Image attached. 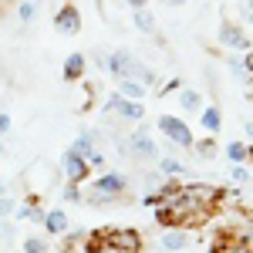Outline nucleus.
I'll return each instance as SVG.
<instances>
[{"mask_svg": "<svg viewBox=\"0 0 253 253\" xmlns=\"http://www.w3.org/2000/svg\"><path fill=\"white\" fill-rule=\"evenodd\" d=\"M105 68H108L118 81H138L142 88L156 84V71H149V68H145L138 58H132L128 51H115L112 58L105 61Z\"/></svg>", "mask_w": 253, "mask_h": 253, "instance_id": "nucleus-1", "label": "nucleus"}, {"mask_svg": "<svg viewBox=\"0 0 253 253\" xmlns=\"http://www.w3.org/2000/svg\"><path fill=\"white\" fill-rule=\"evenodd\" d=\"M122 152L138 159V162H152V159L159 156V145L152 142L149 132H135V135H128L125 142H122Z\"/></svg>", "mask_w": 253, "mask_h": 253, "instance_id": "nucleus-2", "label": "nucleus"}, {"mask_svg": "<svg viewBox=\"0 0 253 253\" xmlns=\"http://www.w3.org/2000/svg\"><path fill=\"white\" fill-rule=\"evenodd\" d=\"M159 132L169 135V142H175L179 149H193V145H196L189 125H186L182 118H175V115H162V118H159Z\"/></svg>", "mask_w": 253, "mask_h": 253, "instance_id": "nucleus-3", "label": "nucleus"}, {"mask_svg": "<svg viewBox=\"0 0 253 253\" xmlns=\"http://www.w3.org/2000/svg\"><path fill=\"white\" fill-rule=\"evenodd\" d=\"M95 243H105V247L122 250V253H135L138 247H142L138 233H132V230H112V233H101V236H95Z\"/></svg>", "mask_w": 253, "mask_h": 253, "instance_id": "nucleus-4", "label": "nucleus"}, {"mask_svg": "<svg viewBox=\"0 0 253 253\" xmlns=\"http://www.w3.org/2000/svg\"><path fill=\"white\" fill-rule=\"evenodd\" d=\"M54 27H58L61 34H78L81 31V14L75 3H64L58 10V17H54Z\"/></svg>", "mask_w": 253, "mask_h": 253, "instance_id": "nucleus-5", "label": "nucleus"}, {"mask_svg": "<svg viewBox=\"0 0 253 253\" xmlns=\"http://www.w3.org/2000/svg\"><path fill=\"white\" fill-rule=\"evenodd\" d=\"M61 162H64V172H68V179H71V182H81V179L88 175V169H91V166H88V159L78 156L75 149H68Z\"/></svg>", "mask_w": 253, "mask_h": 253, "instance_id": "nucleus-6", "label": "nucleus"}, {"mask_svg": "<svg viewBox=\"0 0 253 253\" xmlns=\"http://www.w3.org/2000/svg\"><path fill=\"white\" fill-rule=\"evenodd\" d=\"M108 112H118V115L132 118V122H138V118L145 115L142 101H128V98H122V95H112V98H108Z\"/></svg>", "mask_w": 253, "mask_h": 253, "instance_id": "nucleus-7", "label": "nucleus"}, {"mask_svg": "<svg viewBox=\"0 0 253 253\" xmlns=\"http://www.w3.org/2000/svg\"><path fill=\"white\" fill-rule=\"evenodd\" d=\"M219 41H223L226 47H236V51H247V47H250L247 34H243L236 24H230V20H223V24H219Z\"/></svg>", "mask_w": 253, "mask_h": 253, "instance_id": "nucleus-8", "label": "nucleus"}, {"mask_svg": "<svg viewBox=\"0 0 253 253\" xmlns=\"http://www.w3.org/2000/svg\"><path fill=\"white\" fill-rule=\"evenodd\" d=\"M95 193H101V199H105V196H118V193H125V179H122V175H115V172L98 175Z\"/></svg>", "mask_w": 253, "mask_h": 253, "instance_id": "nucleus-9", "label": "nucleus"}, {"mask_svg": "<svg viewBox=\"0 0 253 253\" xmlns=\"http://www.w3.org/2000/svg\"><path fill=\"white\" fill-rule=\"evenodd\" d=\"M81 75H84V54H71V58L64 61V78L78 81Z\"/></svg>", "mask_w": 253, "mask_h": 253, "instance_id": "nucleus-10", "label": "nucleus"}, {"mask_svg": "<svg viewBox=\"0 0 253 253\" xmlns=\"http://www.w3.org/2000/svg\"><path fill=\"white\" fill-rule=\"evenodd\" d=\"M118 95L128 98V101H142V98H145V88H142L138 81H118Z\"/></svg>", "mask_w": 253, "mask_h": 253, "instance_id": "nucleus-11", "label": "nucleus"}, {"mask_svg": "<svg viewBox=\"0 0 253 253\" xmlns=\"http://www.w3.org/2000/svg\"><path fill=\"white\" fill-rule=\"evenodd\" d=\"M219 125H223L219 108H216V105H206V108H203V128H206V132H219Z\"/></svg>", "mask_w": 253, "mask_h": 253, "instance_id": "nucleus-12", "label": "nucleus"}, {"mask_svg": "<svg viewBox=\"0 0 253 253\" xmlns=\"http://www.w3.org/2000/svg\"><path fill=\"white\" fill-rule=\"evenodd\" d=\"M179 105H182L186 112H199V108H203V98H199V91H193V88H182V91H179Z\"/></svg>", "mask_w": 253, "mask_h": 253, "instance_id": "nucleus-13", "label": "nucleus"}, {"mask_svg": "<svg viewBox=\"0 0 253 253\" xmlns=\"http://www.w3.org/2000/svg\"><path fill=\"white\" fill-rule=\"evenodd\" d=\"M44 226H47L51 233H64V230H68V216L61 213V210H51V213L44 216Z\"/></svg>", "mask_w": 253, "mask_h": 253, "instance_id": "nucleus-14", "label": "nucleus"}, {"mask_svg": "<svg viewBox=\"0 0 253 253\" xmlns=\"http://www.w3.org/2000/svg\"><path fill=\"white\" fill-rule=\"evenodd\" d=\"M186 243H189V236L182 233V230H169V233L162 236V247H166V250H182Z\"/></svg>", "mask_w": 253, "mask_h": 253, "instance_id": "nucleus-15", "label": "nucleus"}, {"mask_svg": "<svg viewBox=\"0 0 253 253\" xmlns=\"http://www.w3.org/2000/svg\"><path fill=\"white\" fill-rule=\"evenodd\" d=\"M135 27L145 31V34H152V31H156V17H152L149 10H135Z\"/></svg>", "mask_w": 253, "mask_h": 253, "instance_id": "nucleus-16", "label": "nucleus"}, {"mask_svg": "<svg viewBox=\"0 0 253 253\" xmlns=\"http://www.w3.org/2000/svg\"><path fill=\"white\" fill-rule=\"evenodd\" d=\"M226 156L233 159V162H247V159H250V149H247L243 142H230V149H226Z\"/></svg>", "mask_w": 253, "mask_h": 253, "instance_id": "nucleus-17", "label": "nucleus"}, {"mask_svg": "<svg viewBox=\"0 0 253 253\" xmlns=\"http://www.w3.org/2000/svg\"><path fill=\"white\" fill-rule=\"evenodd\" d=\"M17 14H20V20H34V14H38V3H34V0H24Z\"/></svg>", "mask_w": 253, "mask_h": 253, "instance_id": "nucleus-18", "label": "nucleus"}, {"mask_svg": "<svg viewBox=\"0 0 253 253\" xmlns=\"http://www.w3.org/2000/svg\"><path fill=\"white\" fill-rule=\"evenodd\" d=\"M159 166H162V175H179V172H182V166H179L175 159H162Z\"/></svg>", "mask_w": 253, "mask_h": 253, "instance_id": "nucleus-19", "label": "nucleus"}, {"mask_svg": "<svg viewBox=\"0 0 253 253\" xmlns=\"http://www.w3.org/2000/svg\"><path fill=\"white\" fill-rule=\"evenodd\" d=\"M20 216H27V219H34V223H44V213H38L34 206H24V210H17Z\"/></svg>", "mask_w": 253, "mask_h": 253, "instance_id": "nucleus-20", "label": "nucleus"}, {"mask_svg": "<svg viewBox=\"0 0 253 253\" xmlns=\"http://www.w3.org/2000/svg\"><path fill=\"white\" fill-rule=\"evenodd\" d=\"M24 250H27V253H44V240H38V236H34V240H27V243H24Z\"/></svg>", "mask_w": 253, "mask_h": 253, "instance_id": "nucleus-21", "label": "nucleus"}, {"mask_svg": "<svg viewBox=\"0 0 253 253\" xmlns=\"http://www.w3.org/2000/svg\"><path fill=\"white\" fill-rule=\"evenodd\" d=\"M14 210H17V206H14V199H7V196H0V216H10Z\"/></svg>", "mask_w": 253, "mask_h": 253, "instance_id": "nucleus-22", "label": "nucleus"}, {"mask_svg": "<svg viewBox=\"0 0 253 253\" xmlns=\"http://www.w3.org/2000/svg\"><path fill=\"white\" fill-rule=\"evenodd\" d=\"M196 149H199V156H213V152H216V145L210 142V138H206V142H199Z\"/></svg>", "mask_w": 253, "mask_h": 253, "instance_id": "nucleus-23", "label": "nucleus"}, {"mask_svg": "<svg viewBox=\"0 0 253 253\" xmlns=\"http://www.w3.org/2000/svg\"><path fill=\"white\" fill-rule=\"evenodd\" d=\"M64 199H71V203H78V199H81V193H78V189H75V182L68 186V193H64Z\"/></svg>", "mask_w": 253, "mask_h": 253, "instance_id": "nucleus-24", "label": "nucleus"}, {"mask_svg": "<svg viewBox=\"0 0 253 253\" xmlns=\"http://www.w3.org/2000/svg\"><path fill=\"white\" fill-rule=\"evenodd\" d=\"M233 179H236V182H243V179H247V169H240V166H236V169H233Z\"/></svg>", "mask_w": 253, "mask_h": 253, "instance_id": "nucleus-25", "label": "nucleus"}, {"mask_svg": "<svg viewBox=\"0 0 253 253\" xmlns=\"http://www.w3.org/2000/svg\"><path fill=\"white\" fill-rule=\"evenodd\" d=\"M125 3H132V10H145V0H125Z\"/></svg>", "mask_w": 253, "mask_h": 253, "instance_id": "nucleus-26", "label": "nucleus"}, {"mask_svg": "<svg viewBox=\"0 0 253 253\" xmlns=\"http://www.w3.org/2000/svg\"><path fill=\"white\" fill-rule=\"evenodd\" d=\"M7 128H10V118H7V115H0V132H7Z\"/></svg>", "mask_w": 253, "mask_h": 253, "instance_id": "nucleus-27", "label": "nucleus"}, {"mask_svg": "<svg viewBox=\"0 0 253 253\" xmlns=\"http://www.w3.org/2000/svg\"><path fill=\"white\" fill-rule=\"evenodd\" d=\"M3 193H7V186H3V179H0V196H3Z\"/></svg>", "mask_w": 253, "mask_h": 253, "instance_id": "nucleus-28", "label": "nucleus"}, {"mask_svg": "<svg viewBox=\"0 0 253 253\" xmlns=\"http://www.w3.org/2000/svg\"><path fill=\"white\" fill-rule=\"evenodd\" d=\"M169 3H186V0H169Z\"/></svg>", "mask_w": 253, "mask_h": 253, "instance_id": "nucleus-29", "label": "nucleus"}, {"mask_svg": "<svg viewBox=\"0 0 253 253\" xmlns=\"http://www.w3.org/2000/svg\"><path fill=\"white\" fill-rule=\"evenodd\" d=\"M0 156H3V142H0Z\"/></svg>", "mask_w": 253, "mask_h": 253, "instance_id": "nucleus-30", "label": "nucleus"}, {"mask_svg": "<svg viewBox=\"0 0 253 253\" xmlns=\"http://www.w3.org/2000/svg\"><path fill=\"white\" fill-rule=\"evenodd\" d=\"M250 10H253V0H250Z\"/></svg>", "mask_w": 253, "mask_h": 253, "instance_id": "nucleus-31", "label": "nucleus"}]
</instances>
